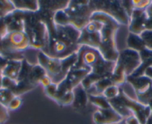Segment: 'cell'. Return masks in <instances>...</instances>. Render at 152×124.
<instances>
[{"label":"cell","mask_w":152,"mask_h":124,"mask_svg":"<svg viewBox=\"0 0 152 124\" xmlns=\"http://www.w3.org/2000/svg\"><path fill=\"white\" fill-rule=\"evenodd\" d=\"M55 101L61 106L72 105L73 101H74V92H70V93L66 94V95H62Z\"/></svg>","instance_id":"4316f807"},{"label":"cell","mask_w":152,"mask_h":124,"mask_svg":"<svg viewBox=\"0 0 152 124\" xmlns=\"http://www.w3.org/2000/svg\"><path fill=\"white\" fill-rule=\"evenodd\" d=\"M0 106H1V105H0Z\"/></svg>","instance_id":"f35d334b"},{"label":"cell","mask_w":152,"mask_h":124,"mask_svg":"<svg viewBox=\"0 0 152 124\" xmlns=\"http://www.w3.org/2000/svg\"><path fill=\"white\" fill-rule=\"evenodd\" d=\"M120 94V87L117 86H111L107 88L102 93V96L108 101L117 98Z\"/></svg>","instance_id":"484cf974"},{"label":"cell","mask_w":152,"mask_h":124,"mask_svg":"<svg viewBox=\"0 0 152 124\" xmlns=\"http://www.w3.org/2000/svg\"><path fill=\"white\" fill-rule=\"evenodd\" d=\"M143 75L152 80V66H149L144 71Z\"/></svg>","instance_id":"d590c367"},{"label":"cell","mask_w":152,"mask_h":124,"mask_svg":"<svg viewBox=\"0 0 152 124\" xmlns=\"http://www.w3.org/2000/svg\"><path fill=\"white\" fill-rule=\"evenodd\" d=\"M89 1H70L64 10H58L53 16L55 25H71L81 31L89 22L93 14Z\"/></svg>","instance_id":"277c9868"},{"label":"cell","mask_w":152,"mask_h":124,"mask_svg":"<svg viewBox=\"0 0 152 124\" xmlns=\"http://www.w3.org/2000/svg\"><path fill=\"white\" fill-rule=\"evenodd\" d=\"M142 65L140 54L130 48L119 51L114 69L121 71L126 77L132 76Z\"/></svg>","instance_id":"30bf717a"},{"label":"cell","mask_w":152,"mask_h":124,"mask_svg":"<svg viewBox=\"0 0 152 124\" xmlns=\"http://www.w3.org/2000/svg\"><path fill=\"white\" fill-rule=\"evenodd\" d=\"M151 1L148 0H140V1H132L134 9H145L151 3Z\"/></svg>","instance_id":"4dcf8cb0"},{"label":"cell","mask_w":152,"mask_h":124,"mask_svg":"<svg viewBox=\"0 0 152 124\" xmlns=\"http://www.w3.org/2000/svg\"><path fill=\"white\" fill-rule=\"evenodd\" d=\"M116 62L103 58L97 49L81 45L77 52V61L74 69H86L90 71L82 85L86 91L100 80L112 76Z\"/></svg>","instance_id":"6da1fadb"},{"label":"cell","mask_w":152,"mask_h":124,"mask_svg":"<svg viewBox=\"0 0 152 124\" xmlns=\"http://www.w3.org/2000/svg\"><path fill=\"white\" fill-rule=\"evenodd\" d=\"M15 95L11 91L5 89H0V105L7 109V106L15 98Z\"/></svg>","instance_id":"cb8c5ba5"},{"label":"cell","mask_w":152,"mask_h":124,"mask_svg":"<svg viewBox=\"0 0 152 124\" xmlns=\"http://www.w3.org/2000/svg\"><path fill=\"white\" fill-rule=\"evenodd\" d=\"M145 11H146L147 15L148 16H152V1H151L149 4H148V7L145 8Z\"/></svg>","instance_id":"74e56055"},{"label":"cell","mask_w":152,"mask_h":124,"mask_svg":"<svg viewBox=\"0 0 152 124\" xmlns=\"http://www.w3.org/2000/svg\"><path fill=\"white\" fill-rule=\"evenodd\" d=\"M92 11L108 15L120 25L129 26L130 16L126 11L123 1H89Z\"/></svg>","instance_id":"9c48e42d"},{"label":"cell","mask_w":152,"mask_h":124,"mask_svg":"<svg viewBox=\"0 0 152 124\" xmlns=\"http://www.w3.org/2000/svg\"><path fill=\"white\" fill-rule=\"evenodd\" d=\"M89 73L88 70L72 68L65 80L57 85V92L53 101H55L62 95L72 92L77 86L83 83Z\"/></svg>","instance_id":"4fadbf2b"},{"label":"cell","mask_w":152,"mask_h":124,"mask_svg":"<svg viewBox=\"0 0 152 124\" xmlns=\"http://www.w3.org/2000/svg\"><path fill=\"white\" fill-rule=\"evenodd\" d=\"M126 46H127L126 47L127 48L132 49L139 53L145 49V46L140 36L129 32L128 34L127 39H126Z\"/></svg>","instance_id":"44dd1931"},{"label":"cell","mask_w":152,"mask_h":124,"mask_svg":"<svg viewBox=\"0 0 152 124\" xmlns=\"http://www.w3.org/2000/svg\"><path fill=\"white\" fill-rule=\"evenodd\" d=\"M145 31H152V16H148L145 24Z\"/></svg>","instance_id":"e575fe53"},{"label":"cell","mask_w":152,"mask_h":124,"mask_svg":"<svg viewBox=\"0 0 152 124\" xmlns=\"http://www.w3.org/2000/svg\"><path fill=\"white\" fill-rule=\"evenodd\" d=\"M140 54L141 59H142V65L132 74V76L133 77H140V76L143 75L144 71L148 67L152 66V51L147 50L145 48Z\"/></svg>","instance_id":"7402d4cb"},{"label":"cell","mask_w":152,"mask_h":124,"mask_svg":"<svg viewBox=\"0 0 152 124\" xmlns=\"http://www.w3.org/2000/svg\"><path fill=\"white\" fill-rule=\"evenodd\" d=\"M7 34V25L4 18H0V39H2Z\"/></svg>","instance_id":"d6a6232c"},{"label":"cell","mask_w":152,"mask_h":124,"mask_svg":"<svg viewBox=\"0 0 152 124\" xmlns=\"http://www.w3.org/2000/svg\"><path fill=\"white\" fill-rule=\"evenodd\" d=\"M102 28V22L92 16H91L88 23L81 30L79 45L99 50L101 45Z\"/></svg>","instance_id":"8fae6325"},{"label":"cell","mask_w":152,"mask_h":124,"mask_svg":"<svg viewBox=\"0 0 152 124\" xmlns=\"http://www.w3.org/2000/svg\"><path fill=\"white\" fill-rule=\"evenodd\" d=\"M125 107L128 109L140 122V124H147L148 119L152 114V109L149 106H145L137 101L128 97L120 89V94L118 96Z\"/></svg>","instance_id":"5bb4252c"},{"label":"cell","mask_w":152,"mask_h":124,"mask_svg":"<svg viewBox=\"0 0 152 124\" xmlns=\"http://www.w3.org/2000/svg\"><path fill=\"white\" fill-rule=\"evenodd\" d=\"M148 18L145 9H134L129 21V32L136 35H140L145 31V24Z\"/></svg>","instance_id":"9a60e30c"},{"label":"cell","mask_w":152,"mask_h":124,"mask_svg":"<svg viewBox=\"0 0 152 124\" xmlns=\"http://www.w3.org/2000/svg\"><path fill=\"white\" fill-rule=\"evenodd\" d=\"M37 64L45 71L52 83L59 84L65 80L77 61V54L65 59H59L49 57L42 51L37 53Z\"/></svg>","instance_id":"5b68a950"},{"label":"cell","mask_w":152,"mask_h":124,"mask_svg":"<svg viewBox=\"0 0 152 124\" xmlns=\"http://www.w3.org/2000/svg\"><path fill=\"white\" fill-rule=\"evenodd\" d=\"M48 40L42 51L49 57L65 59L77 54L81 31L71 25H58L48 29Z\"/></svg>","instance_id":"7a4b0ae2"},{"label":"cell","mask_w":152,"mask_h":124,"mask_svg":"<svg viewBox=\"0 0 152 124\" xmlns=\"http://www.w3.org/2000/svg\"><path fill=\"white\" fill-rule=\"evenodd\" d=\"M24 32L29 40L30 48L43 50L48 40V31L38 12H24Z\"/></svg>","instance_id":"8992f818"},{"label":"cell","mask_w":152,"mask_h":124,"mask_svg":"<svg viewBox=\"0 0 152 124\" xmlns=\"http://www.w3.org/2000/svg\"><path fill=\"white\" fill-rule=\"evenodd\" d=\"M124 121L126 124H140V122L134 115L131 116V117H128L126 119H124Z\"/></svg>","instance_id":"836d02e7"},{"label":"cell","mask_w":152,"mask_h":124,"mask_svg":"<svg viewBox=\"0 0 152 124\" xmlns=\"http://www.w3.org/2000/svg\"><path fill=\"white\" fill-rule=\"evenodd\" d=\"M7 62V59H4V58L0 56V77H1V72H2L3 68H4V67L5 66Z\"/></svg>","instance_id":"8d00e7d4"},{"label":"cell","mask_w":152,"mask_h":124,"mask_svg":"<svg viewBox=\"0 0 152 124\" xmlns=\"http://www.w3.org/2000/svg\"><path fill=\"white\" fill-rule=\"evenodd\" d=\"M22 60H7L1 72V77H7L16 82L22 69Z\"/></svg>","instance_id":"d6986e66"},{"label":"cell","mask_w":152,"mask_h":124,"mask_svg":"<svg viewBox=\"0 0 152 124\" xmlns=\"http://www.w3.org/2000/svg\"><path fill=\"white\" fill-rule=\"evenodd\" d=\"M47 76L45 70L39 64L29 63L26 58L22 60V66L14 88L11 91L15 96H20L32 90L43 77Z\"/></svg>","instance_id":"ba28073f"},{"label":"cell","mask_w":152,"mask_h":124,"mask_svg":"<svg viewBox=\"0 0 152 124\" xmlns=\"http://www.w3.org/2000/svg\"><path fill=\"white\" fill-rule=\"evenodd\" d=\"M9 118L8 110L3 106H0V124L5 123Z\"/></svg>","instance_id":"1f68e13d"},{"label":"cell","mask_w":152,"mask_h":124,"mask_svg":"<svg viewBox=\"0 0 152 124\" xmlns=\"http://www.w3.org/2000/svg\"><path fill=\"white\" fill-rule=\"evenodd\" d=\"M21 104H22V100H21L20 97L16 96L12 100L11 102L10 103V104L7 106V110L8 111H14V110H16L17 109L19 108Z\"/></svg>","instance_id":"f546056e"},{"label":"cell","mask_w":152,"mask_h":124,"mask_svg":"<svg viewBox=\"0 0 152 124\" xmlns=\"http://www.w3.org/2000/svg\"><path fill=\"white\" fill-rule=\"evenodd\" d=\"M74 92V101L72 106L77 110L84 109L87 107L89 103L88 94L83 86L82 83L75 88Z\"/></svg>","instance_id":"ac0fdd59"},{"label":"cell","mask_w":152,"mask_h":124,"mask_svg":"<svg viewBox=\"0 0 152 124\" xmlns=\"http://www.w3.org/2000/svg\"><path fill=\"white\" fill-rule=\"evenodd\" d=\"M123 120L111 107L105 109H98L93 114V120L95 124H117Z\"/></svg>","instance_id":"2e32d148"},{"label":"cell","mask_w":152,"mask_h":124,"mask_svg":"<svg viewBox=\"0 0 152 124\" xmlns=\"http://www.w3.org/2000/svg\"><path fill=\"white\" fill-rule=\"evenodd\" d=\"M7 25V34L24 31V12L15 10L4 18Z\"/></svg>","instance_id":"e0dca14e"},{"label":"cell","mask_w":152,"mask_h":124,"mask_svg":"<svg viewBox=\"0 0 152 124\" xmlns=\"http://www.w3.org/2000/svg\"><path fill=\"white\" fill-rule=\"evenodd\" d=\"M140 36L143 41L145 48L152 51V31H143Z\"/></svg>","instance_id":"83f0119b"},{"label":"cell","mask_w":152,"mask_h":124,"mask_svg":"<svg viewBox=\"0 0 152 124\" xmlns=\"http://www.w3.org/2000/svg\"><path fill=\"white\" fill-rule=\"evenodd\" d=\"M15 10L23 12H31L36 13L39 10V1H11Z\"/></svg>","instance_id":"ffe728a7"},{"label":"cell","mask_w":152,"mask_h":124,"mask_svg":"<svg viewBox=\"0 0 152 124\" xmlns=\"http://www.w3.org/2000/svg\"><path fill=\"white\" fill-rule=\"evenodd\" d=\"M126 82L132 86L135 92L137 101L145 106L152 104V80L142 75L140 77L129 76Z\"/></svg>","instance_id":"7c38bea8"},{"label":"cell","mask_w":152,"mask_h":124,"mask_svg":"<svg viewBox=\"0 0 152 124\" xmlns=\"http://www.w3.org/2000/svg\"><path fill=\"white\" fill-rule=\"evenodd\" d=\"M44 89L45 95H47L48 98H50V99H54L55 96H56V92H57V84L51 83V84L49 85L47 87L44 88Z\"/></svg>","instance_id":"f1b7e54d"},{"label":"cell","mask_w":152,"mask_h":124,"mask_svg":"<svg viewBox=\"0 0 152 124\" xmlns=\"http://www.w3.org/2000/svg\"><path fill=\"white\" fill-rule=\"evenodd\" d=\"M15 10L11 1H0V18H4Z\"/></svg>","instance_id":"d4e9b609"},{"label":"cell","mask_w":152,"mask_h":124,"mask_svg":"<svg viewBox=\"0 0 152 124\" xmlns=\"http://www.w3.org/2000/svg\"><path fill=\"white\" fill-rule=\"evenodd\" d=\"M89 103L92 104L94 106L99 108V109H105L111 108L109 102L105 98H104L102 95L101 96H93V95H89Z\"/></svg>","instance_id":"603a6c76"},{"label":"cell","mask_w":152,"mask_h":124,"mask_svg":"<svg viewBox=\"0 0 152 124\" xmlns=\"http://www.w3.org/2000/svg\"><path fill=\"white\" fill-rule=\"evenodd\" d=\"M91 16L102 22V28L101 30V45L98 51L100 52L104 59L116 62L119 56L116 36L121 25L105 13L94 12Z\"/></svg>","instance_id":"3957f363"},{"label":"cell","mask_w":152,"mask_h":124,"mask_svg":"<svg viewBox=\"0 0 152 124\" xmlns=\"http://www.w3.org/2000/svg\"><path fill=\"white\" fill-rule=\"evenodd\" d=\"M29 48V40L24 31L8 33L0 39V56L7 60H22L23 52Z\"/></svg>","instance_id":"52a82bcc"}]
</instances>
